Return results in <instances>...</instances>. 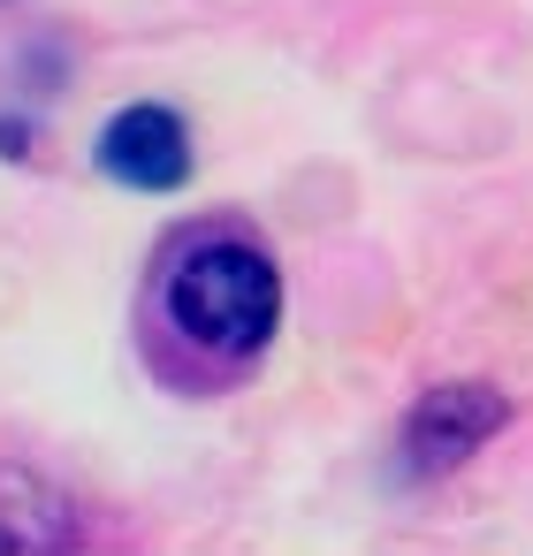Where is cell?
I'll use <instances>...</instances> for the list:
<instances>
[{"instance_id": "1", "label": "cell", "mask_w": 533, "mask_h": 556, "mask_svg": "<svg viewBox=\"0 0 533 556\" xmlns=\"http://www.w3.org/2000/svg\"><path fill=\"white\" fill-rule=\"evenodd\" d=\"M282 260L244 222H183L145 275V343L176 381H237L282 336Z\"/></svg>"}, {"instance_id": "2", "label": "cell", "mask_w": 533, "mask_h": 556, "mask_svg": "<svg viewBox=\"0 0 533 556\" xmlns=\"http://www.w3.org/2000/svg\"><path fill=\"white\" fill-rule=\"evenodd\" d=\"M510 427V396L495 381H434L411 396L404 427H396V480L427 488L442 472H457L472 450H487Z\"/></svg>"}, {"instance_id": "3", "label": "cell", "mask_w": 533, "mask_h": 556, "mask_svg": "<svg viewBox=\"0 0 533 556\" xmlns=\"http://www.w3.org/2000/svg\"><path fill=\"white\" fill-rule=\"evenodd\" d=\"M92 161H100V176H107L115 191L168 199V191H183V184H191L199 146H191L183 108H168V100H130V108H115V115L100 123Z\"/></svg>"}, {"instance_id": "4", "label": "cell", "mask_w": 533, "mask_h": 556, "mask_svg": "<svg viewBox=\"0 0 533 556\" xmlns=\"http://www.w3.org/2000/svg\"><path fill=\"white\" fill-rule=\"evenodd\" d=\"M85 541L77 495H62L47 472L0 457V556H62Z\"/></svg>"}, {"instance_id": "5", "label": "cell", "mask_w": 533, "mask_h": 556, "mask_svg": "<svg viewBox=\"0 0 533 556\" xmlns=\"http://www.w3.org/2000/svg\"><path fill=\"white\" fill-rule=\"evenodd\" d=\"M62 70H69V54H62L54 39H31V47L16 54V77H24V92H31V100H47V92L62 85Z\"/></svg>"}, {"instance_id": "6", "label": "cell", "mask_w": 533, "mask_h": 556, "mask_svg": "<svg viewBox=\"0 0 533 556\" xmlns=\"http://www.w3.org/2000/svg\"><path fill=\"white\" fill-rule=\"evenodd\" d=\"M31 153H39V115H31V108H24V115L0 108V161H31Z\"/></svg>"}]
</instances>
